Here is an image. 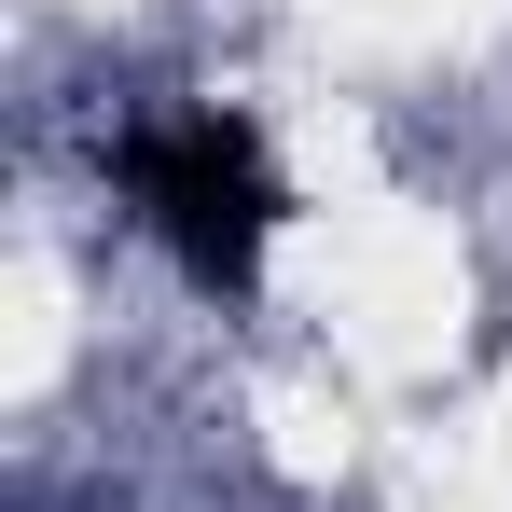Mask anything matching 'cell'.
Returning <instances> with one entry per match:
<instances>
[{"mask_svg": "<svg viewBox=\"0 0 512 512\" xmlns=\"http://www.w3.org/2000/svg\"><path fill=\"white\" fill-rule=\"evenodd\" d=\"M111 180H125V208H139L208 291H250L263 236H277V208H291L236 111H153V125H125V139H111Z\"/></svg>", "mask_w": 512, "mask_h": 512, "instance_id": "1", "label": "cell"}]
</instances>
